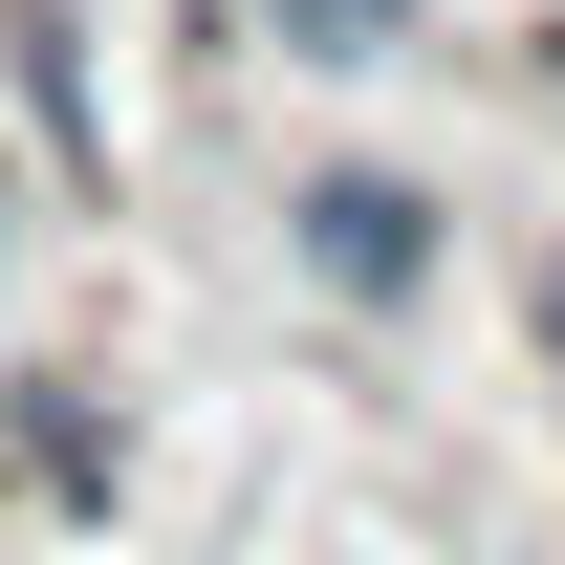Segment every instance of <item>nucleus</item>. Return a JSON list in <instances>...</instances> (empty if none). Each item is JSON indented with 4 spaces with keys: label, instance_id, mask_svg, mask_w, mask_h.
Instances as JSON below:
<instances>
[{
    "label": "nucleus",
    "instance_id": "2",
    "mask_svg": "<svg viewBox=\"0 0 565 565\" xmlns=\"http://www.w3.org/2000/svg\"><path fill=\"white\" fill-rule=\"evenodd\" d=\"M0 66H22V109H44V152H66L87 196H109V109H87V66H66V22H44V0L0 22Z\"/></svg>",
    "mask_w": 565,
    "mask_h": 565
},
{
    "label": "nucleus",
    "instance_id": "1",
    "mask_svg": "<svg viewBox=\"0 0 565 565\" xmlns=\"http://www.w3.org/2000/svg\"><path fill=\"white\" fill-rule=\"evenodd\" d=\"M305 262L349 282V305H414L435 282V196L414 174H305Z\"/></svg>",
    "mask_w": 565,
    "mask_h": 565
},
{
    "label": "nucleus",
    "instance_id": "3",
    "mask_svg": "<svg viewBox=\"0 0 565 565\" xmlns=\"http://www.w3.org/2000/svg\"><path fill=\"white\" fill-rule=\"evenodd\" d=\"M22 457H44L66 500H109V414H87V392H22Z\"/></svg>",
    "mask_w": 565,
    "mask_h": 565
},
{
    "label": "nucleus",
    "instance_id": "5",
    "mask_svg": "<svg viewBox=\"0 0 565 565\" xmlns=\"http://www.w3.org/2000/svg\"><path fill=\"white\" fill-rule=\"evenodd\" d=\"M544 349H565V282H544Z\"/></svg>",
    "mask_w": 565,
    "mask_h": 565
},
{
    "label": "nucleus",
    "instance_id": "4",
    "mask_svg": "<svg viewBox=\"0 0 565 565\" xmlns=\"http://www.w3.org/2000/svg\"><path fill=\"white\" fill-rule=\"evenodd\" d=\"M282 44H305V66H370V44H392V0H282Z\"/></svg>",
    "mask_w": 565,
    "mask_h": 565
}]
</instances>
